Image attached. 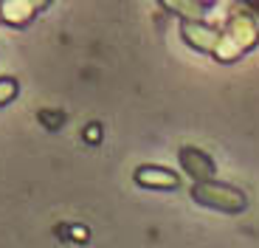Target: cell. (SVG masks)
I'll list each match as a JSON object with an SVG mask.
<instances>
[{
	"label": "cell",
	"mask_w": 259,
	"mask_h": 248,
	"mask_svg": "<svg viewBox=\"0 0 259 248\" xmlns=\"http://www.w3.org/2000/svg\"><path fill=\"white\" fill-rule=\"evenodd\" d=\"M256 46H259V20L245 9H237L220 26V39H217L211 59L220 62V65H234L242 57H248Z\"/></svg>",
	"instance_id": "6da1fadb"
},
{
	"label": "cell",
	"mask_w": 259,
	"mask_h": 248,
	"mask_svg": "<svg viewBox=\"0 0 259 248\" xmlns=\"http://www.w3.org/2000/svg\"><path fill=\"white\" fill-rule=\"evenodd\" d=\"M192 200L197 206H206V209L223 212V215H242L248 209V195L240 186H231V183L223 181H208V183H192Z\"/></svg>",
	"instance_id": "7a4b0ae2"
},
{
	"label": "cell",
	"mask_w": 259,
	"mask_h": 248,
	"mask_svg": "<svg viewBox=\"0 0 259 248\" xmlns=\"http://www.w3.org/2000/svg\"><path fill=\"white\" fill-rule=\"evenodd\" d=\"M54 0H0V23L9 28L31 26Z\"/></svg>",
	"instance_id": "3957f363"
},
{
	"label": "cell",
	"mask_w": 259,
	"mask_h": 248,
	"mask_svg": "<svg viewBox=\"0 0 259 248\" xmlns=\"http://www.w3.org/2000/svg\"><path fill=\"white\" fill-rule=\"evenodd\" d=\"M178 163H181V170L192 178V183H208V181H217V163L214 158L208 155L206 150L200 147H181L178 150Z\"/></svg>",
	"instance_id": "277c9868"
},
{
	"label": "cell",
	"mask_w": 259,
	"mask_h": 248,
	"mask_svg": "<svg viewBox=\"0 0 259 248\" xmlns=\"http://www.w3.org/2000/svg\"><path fill=\"white\" fill-rule=\"evenodd\" d=\"M178 34H181V39L192 51L211 57L214 48H217V39H220V26L206 23V20H186V23H181Z\"/></svg>",
	"instance_id": "5b68a950"
},
{
	"label": "cell",
	"mask_w": 259,
	"mask_h": 248,
	"mask_svg": "<svg viewBox=\"0 0 259 248\" xmlns=\"http://www.w3.org/2000/svg\"><path fill=\"white\" fill-rule=\"evenodd\" d=\"M133 181L141 189H161V192H175L181 186V175L166 167H155V163H141L133 172Z\"/></svg>",
	"instance_id": "8992f818"
},
{
	"label": "cell",
	"mask_w": 259,
	"mask_h": 248,
	"mask_svg": "<svg viewBox=\"0 0 259 248\" xmlns=\"http://www.w3.org/2000/svg\"><path fill=\"white\" fill-rule=\"evenodd\" d=\"M166 14H175L181 23L186 20H206V6L197 0H155Z\"/></svg>",
	"instance_id": "52a82bcc"
},
{
	"label": "cell",
	"mask_w": 259,
	"mask_h": 248,
	"mask_svg": "<svg viewBox=\"0 0 259 248\" xmlns=\"http://www.w3.org/2000/svg\"><path fill=\"white\" fill-rule=\"evenodd\" d=\"M20 96V82L14 76H0V107L12 105Z\"/></svg>",
	"instance_id": "ba28073f"
},
{
	"label": "cell",
	"mask_w": 259,
	"mask_h": 248,
	"mask_svg": "<svg viewBox=\"0 0 259 248\" xmlns=\"http://www.w3.org/2000/svg\"><path fill=\"white\" fill-rule=\"evenodd\" d=\"M237 3H240V9H245L253 17H259V0H237Z\"/></svg>",
	"instance_id": "9c48e42d"
},
{
	"label": "cell",
	"mask_w": 259,
	"mask_h": 248,
	"mask_svg": "<svg viewBox=\"0 0 259 248\" xmlns=\"http://www.w3.org/2000/svg\"><path fill=\"white\" fill-rule=\"evenodd\" d=\"M84 138L91 144H96L99 141V124H88V130H84Z\"/></svg>",
	"instance_id": "30bf717a"
},
{
	"label": "cell",
	"mask_w": 259,
	"mask_h": 248,
	"mask_svg": "<svg viewBox=\"0 0 259 248\" xmlns=\"http://www.w3.org/2000/svg\"><path fill=\"white\" fill-rule=\"evenodd\" d=\"M197 3H203L206 9H211V6H217V0H197Z\"/></svg>",
	"instance_id": "8fae6325"
}]
</instances>
